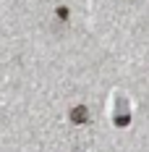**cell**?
<instances>
[{"label":"cell","mask_w":149,"mask_h":152,"mask_svg":"<svg viewBox=\"0 0 149 152\" xmlns=\"http://www.w3.org/2000/svg\"><path fill=\"white\" fill-rule=\"evenodd\" d=\"M68 118H71V123H86L89 121V110L84 105H76L71 113H68Z\"/></svg>","instance_id":"6da1fadb"},{"label":"cell","mask_w":149,"mask_h":152,"mask_svg":"<svg viewBox=\"0 0 149 152\" xmlns=\"http://www.w3.org/2000/svg\"><path fill=\"white\" fill-rule=\"evenodd\" d=\"M58 18L65 21V18H68V8H63V5H60V8H58Z\"/></svg>","instance_id":"7a4b0ae2"},{"label":"cell","mask_w":149,"mask_h":152,"mask_svg":"<svg viewBox=\"0 0 149 152\" xmlns=\"http://www.w3.org/2000/svg\"><path fill=\"white\" fill-rule=\"evenodd\" d=\"M131 121V118H128V115H118V118H115V123H118V126H126V123Z\"/></svg>","instance_id":"3957f363"}]
</instances>
